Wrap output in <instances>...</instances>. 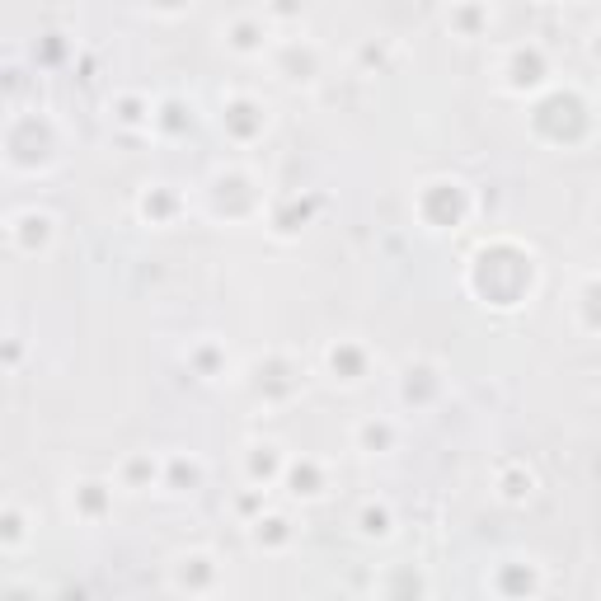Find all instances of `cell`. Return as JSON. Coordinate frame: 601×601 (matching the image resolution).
Returning <instances> with one entry per match:
<instances>
[{
    "instance_id": "6da1fadb",
    "label": "cell",
    "mask_w": 601,
    "mask_h": 601,
    "mask_svg": "<svg viewBox=\"0 0 601 601\" xmlns=\"http://www.w3.org/2000/svg\"><path fill=\"white\" fill-rule=\"evenodd\" d=\"M545 76H550L545 47H536V43L508 47V57H503V85H508V90H517V94L540 90V85H545Z\"/></svg>"
},
{
    "instance_id": "9c48e42d",
    "label": "cell",
    "mask_w": 601,
    "mask_h": 601,
    "mask_svg": "<svg viewBox=\"0 0 601 601\" xmlns=\"http://www.w3.org/2000/svg\"><path fill=\"white\" fill-rule=\"evenodd\" d=\"M216 353H221L216 343H202V348H193V353H188V362L202 371V381H216V376H221V367H216Z\"/></svg>"
},
{
    "instance_id": "ba28073f",
    "label": "cell",
    "mask_w": 601,
    "mask_h": 601,
    "mask_svg": "<svg viewBox=\"0 0 601 601\" xmlns=\"http://www.w3.org/2000/svg\"><path fill=\"white\" fill-rule=\"evenodd\" d=\"M362 536H390V508L386 503H367V508H362Z\"/></svg>"
},
{
    "instance_id": "5b68a950",
    "label": "cell",
    "mask_w": 601,
    "mask_h": 601,
    "mask_svg": "<svg viewBox=\"0 0 601 601\" xmlns=\"http://www.w3.org/2000/svg\"><path fill=\"white\" fill-rule=\"evenodd\" d=\"M287 484H292V494L301 498H320L324 494V479H320V465L315 461H287Z\"/></svg>"
},
{
    "instance_id": "277c9868",
    "label": "cell",
    "mask_w": 601,
    "mask_h": 601,
    "mask_svg": "<svg viewBox=\"0 0 601 601\" xmlns=\"http://www.w3.org/2000/svg\"><path fill=\"white\" fill-rule=\"evenodd\" d=\"M174 583L188 587L193 597H202L216 583V559L212 555H179L174 559Z\"/></svg>"
},
{
    "instance_id": "8992f818",
    "label": "cell",
    "mask_w": 601,
    "mask_h": 601,
    "mask_svg": "<svg viewBox=\"0 0 601 601\" xmlns=\"http://www.w3.org/2000/svg\"><path fill=\"white\" fill-rule=\"evenodd\" d=\"M357 447L362 451H390L395 447V423H386V418H381V423H376V418L362 423V428H357Z\"/></svg>"
},
{
    "instance_id": "52a82bcc",
    "label": "cell",
    "mask_w": 601,
    "mask_h": 601,
    "mask_svg": "<svg viewBox=\"0 0 601 601\" xmlns=\"http://www.w3.org/2000/svg\"><path fill=\"white\" fill-rule=\"evenodd\" d=\"M263 470H268V475L287 470V461H282V447H273V442H263V447H249V479L259 484Z\"/></svg>"
},
{
    "instance_id": "3957f363",
    "label": "cell",
    "mask_w": 601,
    "mask_h": 601,
    "mask_svg": "<svg viewBox=\"0 0 601 601\" xmlns=\"http://www.w3.org/2000/svg\"><path fill=\"white\" fill-rule=\"evenodd\" d=\"M329 371H334V381H343V386H357V381L367 376V348H357L353 339H339L329 348Z\"/></svg>"
},
{
    "instance_id": "7a4b0ae2",
    "label": "cell",
    "mask_w": 601,
    "mask_h": 601,
    "mask_svg": "<svg viewBox=\"0 0 601 601\" xmlns=\"http://www.w3.org/2000/svg\"><path fill=\"white\" fill-rule=\"evenodd\" d=\"M268 19L259 15V10H240V15H231V24H226V43L235 47V52H245V57H254V52H263L268 47Z\"/></svg>"
}]
</instances>
